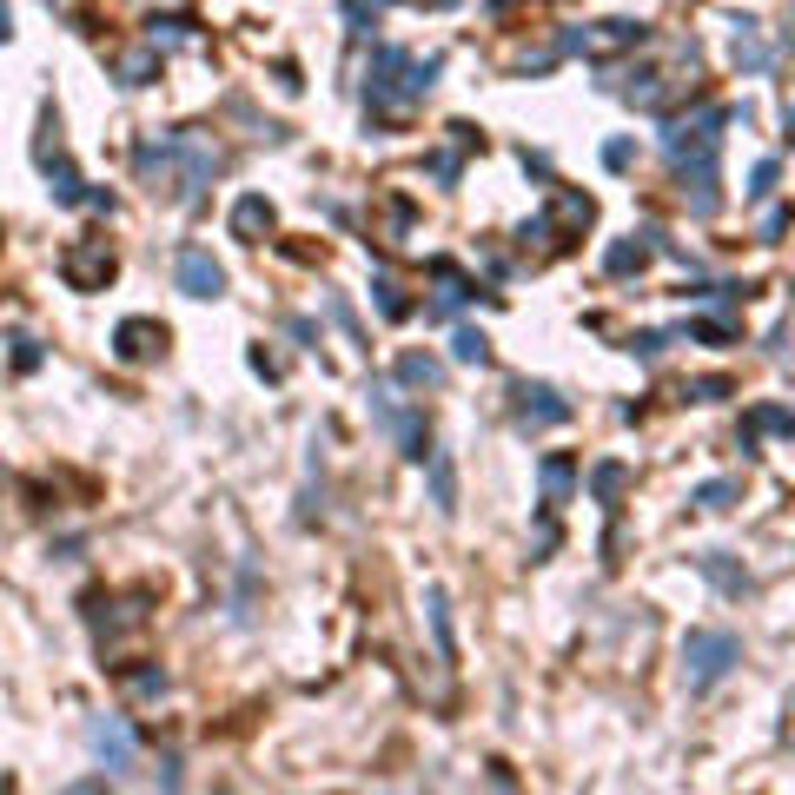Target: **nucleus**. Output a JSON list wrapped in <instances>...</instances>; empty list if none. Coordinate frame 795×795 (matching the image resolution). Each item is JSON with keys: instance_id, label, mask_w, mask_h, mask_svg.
<instances>
[{"instance_id": "16", "label": "nucleus", "mask_w": 795, "mask_h": 795, "mask_svg": "<svg viewBox=\"0 0 795 795\" xmlns=\"http://www.w3.org/2000/svg\"><path fill=\"white\" fill-rule=\"evenodd\" d=\"M624 491V464H596V497H617Z\"/></svg>"}, {"instance_id": "7", "label": "nucleus", "mask_w": 795, "mask_h": 795, "mask_svg": "<svg viewBox=\"0 0 795 795\" xmlns=\"http://www.w3.org/2000/svg\"><path fill=\"white\" fill-rule=\"evenodd\" d=\"M233 233H239V239L272 233V206H266V199H239V206H233Z\"/></svg>"}, {"instance_id": "13", "label": "nucleus", "mask_w": 795, "mask_h": 795, "mask_svg": "<svg viewBox=\"0 0 795 795\" xmlns=\"http://www.w3.org/2000/svg\"><path fill=\"white\" fill-rule=\"evenodd\" d=\"M703 576H709L716 590H742V583H749V576H736V570L723 563V557H703Z\"/></svg>"}, {"instance_id": "11", "label": "nucleus", "mask_w": 795, "mask_h": 795, "mask_svg": "<svg viewBox=\"0 0 795 795\" xmlns=\"http://www.w3.org/2000/svg\"><path fill=\"white\" fill-rule=\"evenodd\" d=\"M643 259H650V246H643V239H637V246L624 239V246H611V259H604V266H611V272H637Z\"/></svg>"}, {"instance_id": "2", "label": "nucleus", "mask_w": 795, "mask_h": 795, "mask_svg": "<svg viewBox=\"0 0 795 795\" xmlns=\"http://www.w3.org/2000/svg\"><path fill=\"white\" fill-rule=\"evenodd\" d=\"M179 292H186V299H220V292H226V266H220L213 253L186 246V253H179Z\"/></svg>"}, {"instance_id": "6", "label": "nucleus", "mask_w": 795, "mask_h": 795, "mask_svg": "<svg viewBox=\"0 0 795 795\" xmlns=\"http://www.w3.org/2000/svg\"><path fill=\"white\" fill-rule=\"evenodd\" d=\"M113 345H120V358H126V365H139V358H146L153 345H166V332H159V325H146V318H126Z\"/></svg>"}, {"instance_id": "17", "label": "nucleus", "mask_w": 795, "mask_h": 795, "mask_svg": "<svg viewBox=\"0 0 795 795\" xmlns=\"http://www.w3.org/2000/svg\"><path fill=\"white\" fill-rule=\"evenodd\" d=\"M67 795H107V775H87V782H74Z\"/></svg>"}, {"instance_id": "4", "label": "nucleus", "mask_w": 795, "mask_h": 795, "mask_svg": "<svg viewBox=\"0 0 795 795\" xmlns=\"http://www.w3.org/2000/svg\"><path fill=\"white\" fill-rule=\"evenodd\" d=\"M93 755L107 762V775L133 769V729H126L120 716H100V723H93Z\"/></svg>"}, {"instance_id": "3", "label": "nucleus", "mask_w": 795, "mask_h": 795, "mask_svg": "<svg viewBox=\"0 0 795 795\" xmlns=\"http://www.w3.org/2000/svg\"><path fill=\"white\" fill-rule=\"evenodd\" d=\"M60 272H67V285H74V292H100V285L113 279V253H107V239L74 246V253L60 259Z\"/></svg>"}, {"instance_id": "15", "label": "nucleus", "mask_w": 795, "mask_h": 795, "mask_svg": "<svg viewBox=\"0 0 795 795\" xmlns=\"http://www.w3.org/2000/svg\"><path fill=\"white\" fill-rule=\"evenodd\" d=\"M729 497H736V484H729V478H716V484H703V491H696V504H709V511H723Z\"/></svg>"}, {"instance_id": "18", "label": "nucleus", "mask_w": 795, "mask_h": 795, "mask_svg": "<svg viewBox=\"0 0 795 795\" xmlns=\"http://www.w3.org/2000/svg\"><path fill=\"white\" fill-rule=\"evenodd\" d=\"M8 34H14V21H8V8H0V41H8Z\"/></svg>"}, {"instance_id": "12", "label": "nucleus", "mask_w": 795, "mask_h": 795, "mask_svg": "<svg viewBox=\"0 0 795 795\" xmlns=\"http://www.w3.org/2000/svg\"><path fill=\"white\" fill-rule=\"evenodd\" d=\"M451 351H458V365H484V358H491L484 332H458V338H451Z\"/></svg>"}, {"instance_id": "1", "label": "nucleus", "mask_w": 795, "mask_h": 795, "mask_svg": "<svg viewBox=\"0 0 795 795\" xmlns=\"http://www.w3.org/2000/svg\"><path fill=\"white\" fill-rule=\"evenodd\" d=\"M736 663H742V643L729 630H690V643H683V683L690 690H716Z\"/></svg>"}, {"instance_id": "10", "label": "nucleus", "mask_w": 795, "mask_h": 795, "mask_svg": "<svg viewBox=\"0 0 795 795\" xmlns=\"http://www.w3.org/2000/svg\"><path fill=\"white\" fill-rule=\"evenodd\" d=\"M398 378H405V384H438L445 371H438V358H418V351H412V358H398Z\"/></svg>"}, {"instance_id": "14", "label": "nucleus", "mask_w": 795, "mask_h": 795, "mask_svg": "<svg viewBox=\"0 0 795 795\" xmlns=\"http://www.w3.org/2000/svg\"><path fill=\"white\" fill-rule=\"evenodd\" d=\"M432 630H438V650L451 657V624H445V590H432Z\"/></svg>"}, {"instance_id": "5", "label": "nucleus", "mask_w": 795, "mask_h": 795, "mask_svg": "<svg viewBox=\"0 0 795 795\" xmlns=\"http://www.w3.org/2000/svg\"><path fill=\"white\" fill-rule=\"evenodd\" d=\"M517 398H524V412H517L524 425H557V418H570V405H563L550 384H524Z\"/></svg>"}, {"instance_id": "8", "label": "nucleus", "mask_w": 795, "mask_h": 795, "mask_svg": "<svg viewBox=\"0 0 795 795\" xmlns=\"http://www.w3.org/2000/svg\"><path fill=\"white\" fill-rule=\"evenodd\" d=\"M537 478H544V497H550V504H563V497H570V484H576V464H570V458H544V471H537Z\"/></svg>"}, {"instance_id": "9", "label": "nucleus", "mask_w": 795, "mask_h": 795, "mask_svg": "<svg viewBox=\"0 0 795 795\" xmlns=\"http://www.w3.org/2000/svg\"><path fill=\"white\" fill-rule=\"evenodd\" d=\"M432 497H438V511L458 504V471H451V458H432Z\"/></svg>"}]
</instances>
